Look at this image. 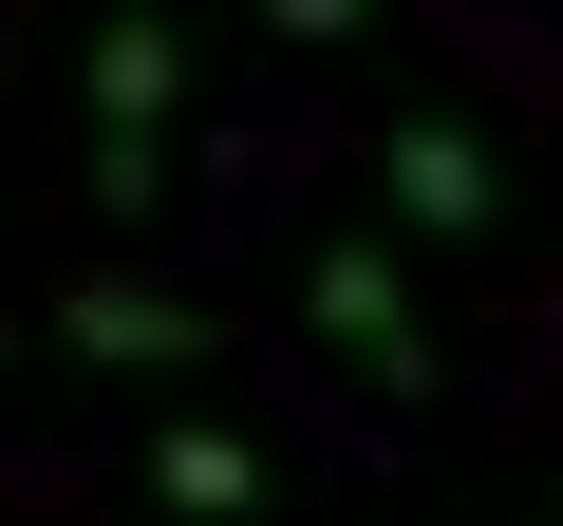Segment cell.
Instances as JSON below:
<instances>
[{"mask_svg":"<svg viewBox=\"0 0 563 526\" xmlns=\"http://www.w3.org/2000/svg\"><path fill=\"white\" fill-rule=\"evenodd\" d=\"M301 320H320L376 395H432V320H413V283H395V244H320V263H301Z\"/></svg>","mask_w":563,"mask_h":526,"instance_id":"1","label":"cell"},{"mask_svg":"<svg viewBox=\"0 0 563 526\" xmlns=\"http://www.w3.org/2000/svg\"><path fill=\"white\" fill-rule=\"evenodd\" d=\"M376 188H395V226H432V244H488V226H507V151H488L470 113H395V132H376Z\"/></svg>","mask_w":563,"mask_h":526,"instance_id":"2","label":"cell"},{"mask_svg":"<svg viewBox=\"0 0 563 526\" xmlns=\"http://www.w3.org/2000/svg\"><path fill=\"white\" fill-rule=\"evenodd\" d=\"M57 358H95V376H188V358H207V320H188L169 283H132V263H95V283L57 302Z\"/></svg>","mask_w":563,"mask_h":526,"instance_id":"3","label":"cell"},{"mask_svg":"<svg viewBox=\"0 0 563 526\" xmlns=\"http://www.w3.org/2000/svg\"><path fill=\"white\" fill-rule=\"evenodd\" d=\"M132 489H151L169 526H263V507H282V451H244V432H207V414H169V432L132 451Z\"/></svg>","mask_w":563,"mask_h":526,"instance_id":"4","label":"cell"},{"mask_svg":"<svg viewBox=\"0 0 563 526\" xmlns=\"http://www.w3.org/2000/svg\"><path fill=\"white\" fill-rule=\"evenodd\" d=\"M169 95H188V39H169V20H113V39H95V151H151Z\"/></svg>","mask_w":563,"mask_h":526,"instance_id":"5","label":"cell"},{"mask_svg":"<svg viewBox=\"0 0 563 526\" xmlns=\"http://www.w3.org/2000/svg\"><path fill=\"white\" fill-rule=\"evenodd\" d=\"M282 39H376V0H263Z\"/></svg>","mask_w":563,"mask_h":526,"instance_id":"6","label":"cell"}]
</instances>
